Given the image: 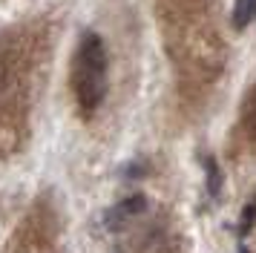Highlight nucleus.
<instances>
[{
    "label": "nucleus",
    "mask_w": 256,
    "mask_h": 253,
    "mask_svg": "<svg viewBox=\"0 0 256 253\" xmlns=\"http://www.w3.org/2000/svg\"><path fill=\"white\" fill-rule=\"evenodd\" d=\"M208 170H210V193L216 196L219 193V176H216V164L213 161H208Z\"/></svg>",
    "instance_id": "obj_4"
},
{
    "label": "nucleus",
    "mask_w": 256,
    "mask_h": 253,
    "mask_svg": "<svg viewBox=\"0 0 256 253\" xmlns=\"http://www.w3.org/2000/svg\"><path fill=\"white\" fill-rule=\"evenodd\" d=\"M256 20V0H236L233 6V23L236 29H244Z\"/></svg>",
    "instance_id": "obj_3"
},
{
    "label": "nucleus",
    "mask_w": 256,
    "mask_h": 253,
    "mask_svg": "<svg viewBox=\"0 0 256 253\" xmlns=\"http://www.w3.org/2000/svg\"><path fill=\"white\" fill-rule=\"evenodd\" d=\"M144 196H132V198H127V202H121V204H116L112 210H110V216H106V222H110V228H118L121 222H127V218H132L136 213H141L144 210Z\"/></svg>",
    "instance_id": "obj_2"
},
{
    "label": "nucleus",
    "mask_w": 256,
    "mask_h": 253,
    "mask_svg": "<svg viewBox=\"0 0 256 253\" xmlns=\"http://www.w3.org/2000/svg\"><path fill=\"white\" fill-rule=\"evenodd\" d=\"M72 84L84 112H92L101 106L106 95V49L95 32L81 38V46L75 52V66H72Z\"/></svg>",
    "instance_id": "obj_1"
}]
</instances>
